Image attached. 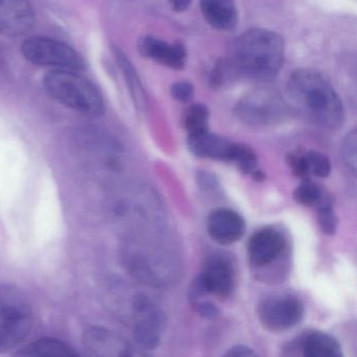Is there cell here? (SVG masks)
Returning a JSON list of instances; mask_svg holds the SVG:
<instances>
[{
  "mask_svg": "<svg viewBox=\"0 0 357 357\" xmlns=\"http://www.w3.org/2000/svg\"><path fill=\"white\" fill-rule=\"evenodd\" d=\"M292 107L307 120L327 129H337L344 120L342 100L327 79L312 70H298L288 81Z\"/></svg>",
  "mask_w": 357,
  "mask_h": 357,
  "instance_id": "1",
  "label": "cell"
},
{
  "mask_svg": "<svg viewBox=\"0 0 357 357\" xmlns=\"http://www.w3.org/2000/svg\"><path fill=\"white\" fill-rule=\"evenodd\" d=\"M285 47L273 31L252 29L236 41L231 57L234 72L257 81H269L283 66Z\"/></svg>",
  "mask_w": 357,
  "mask_h": 357,
  "instance_id": "2",
  "label": "cell"
},
{
  "mask_svg": "<svg viewBox=\"0 0 357 357\" xmlns=\"http://www.w3.org/2000/svg\"><path fill=\"white\" fill-rule=\"evenodd\" d=\"M45 86L56 101L82 116L98 118L105 112L99 89L76 70H51L45 75Z\"/></svg>",
  "mask_w": 357,
  "mask_h": 357,
  "instance_id": "3",
  "label": "cell"
},
{
  "mask_svg": "<svg viewBox=\"0 0 357 357\" xmlns=\"http://www.w3.org/2000/svg\"><path fill=\"white\" fill-rule=\"evenodd\" d=\"M32 327V306L26 294L15 286H0V352L22 344Z\"/></svg>",
  "mask_w": 357,
  "mask_h": 357,
  "instance_id": "4",
  "label": "cell"
},
{
  "mask_svg": "<svg viewBox=\"0 0 357 357\" xmlns=\"http://www.w3.org/2000/svg\"><path fill=\"white\" fill-rule=\"evenodd\" d=\"M287 114V104L277 91L269 89H256L248 93L236 107L239 120L255 128L279 124Z\"/></svg>",
  "mask_w": 357,
  "mask_h": 357,
  "instance_id": "5",
  "label": "cell"
},
{
  "mask_svg": "<svg viewBox=\"0 0 357 357\" xmlns=\"http://www.w3.org/2000/svg\"><path fill=\"white\" fill-rule=\"evenodd\" d=\"M22 53L35 66L76 72L85 68L84 60L73 47L47 37L34 36L26 39L22 45Z\"/></svg>",
  "mask_w": 357,
  "mask_h": 357,
  "instance_id": "6",
  "label": "cell"
},
{
  "mask_svg": "<svg viewBox=\"0 0 357 357\" xmlns=\"http://www.w3.org/2000/svg\"><path fill=\"white\" fill-rule=\"evenodd\" d=\"M236 285V271L233 262L222 255L208 257L202 273L191 289V298L197 300L204 294L227 298L233 294Z\"/></svg>",
  "mask_w": 357,
  "mask_h": 357,
  "instance_id": "7",
  "label": "cell"
},
{
  "mask_svg": "<svg viewBox=\"0 0 357 357\" xmlns=\"http://www.w3.org/2000/svg\"><path fill=\"white\" fill-rule=\"evenodd\" d=\"M304 305L291 296L263 301L258 307L259 319L265 329L282 332L298 325L304 317Z\"/></svg>",
  "mask_w": 357,
  "mask_h": 357,
  "instance_id": "8",
  "label": "cell"
},
{
  "mask_svg": "<svg viewBox=\"0 0 357 357\" xmlns=\"http://www.w3.org/2000/svg\"><path fill=\"white\" fill-rule=\"evenodd\" d=\"M286 248L283 234L273 227L256 231L248 242V257L252 266L262 268L277 261Z\"/></svg>",
  "mask_w": 357,
  "mask_h": 357,
  "instance_id": "9",
  "label": "cell"
},
{
  "mask_svg": "<svg viewBox=\"0 0 357 357\" xmlns=\"http://www.w3.org/2000/svg\"><path fill=\"white\" fill-rule=\"evenodd\" d=\"M34 26V9L29 0H0V34L24 36Z\"/></svg>",
  "mask_w": 357,
  "mask_h": 357,
  "instance_id": "10",
  "label": "cell"
},
{
  "mask_svg": "<svg viewBox=\"0 0 357 357\" xmlns=\"http://www.w3.org/2000/svg\"><path fill=\"white\" fill-rule=\"evenodd\" d=\"M208 235L221 245H231L243 237L245 220L231 208H220L213 211L206 221Z\"/></svg>",
  "mask_w": 357,
  "mask_h": 357,
  "instance_id": "11",
  "label": "cell"
},
{
  "mask_svg": "<svg viewBox=\"0 0 357 357\" xmlns=\"http://www.w3.org/2000/svg\"><path fill=\"white\" fill-rule=\"evenodd\" d=\"M83 344L93 356H129L132 347L116 332L101 327H91L84 333Z\"/></svg>",
  "mask_w": 357,
  "mask_h": 357,
  "instance_id": "12",
  "label": "cell"
},
{
  "mask_svg": "<svg viewBox=\"0 0 357 357\" xmlns=\"http://www.w3.org/2000/svg\"><path fill=\"white\" fill-rule=\"evenodd\" d=\"M234 144L225 137L206 132L189 135L188 146L192 153L200 158L229 162Z\"/></svg>",
  "mask_w": 357,
  "mask_h": 357,
  "instance_id": "13",
  "label": "cell"
},
{
  "mask_svg": "<svg viewBox=\"0 0 357 357\" xmlns=\"http://www.w3.org/2000/svg\"><path fill=\"white\" fill-rule=\"evenodd\" d=\"M141 53L146 57L175 70L185 66V51L183 45H169L154 37H146L139 43Z\"/></svg>",
  "mask_w": 357,
  "mask_h": 357,
  "instance_id": "14",
  "label": "cell"
},
{
  "mask_svg": "<svg viewBox=\"0 0 357 357\" xmlns=\"http://www.w3.org/2000/svg\"><path fill=\"white\" fill-rule=\"evenodd\" d=\"M204 20L217 30L229 31L238 22L235 0H200Z\"/></svg>",
  "mask_w": 357,
  "mask_h": 357,
  "instance_id": "15",
  "label": "cell"
},
{
  "mask_svg": "<svg viewBox=\"0 0 357 357\" xmlns=\"http://www.w3.org/2000/svg\"><path fill=\"white\" fill-rule=\"evenodd\" d=\"M298 344L305 357H342L340 342L325 332H309Z\"/></svg>",
  "mask_w": 357,
  "mask_h": 357,
  "instance_id": "16",
  "label": "cell"
},
{
  "mask_svg": "<svg viewBox=\"0 0 357 357\" xmlns=\"http://www.w3.org/2000/svg\"><path fill=\"white\" fill-rule=\"evenodd\" d=\"M22 356L75 357L79 353L73 347L55 338H40L24 347L20 353Z\"/></svg>",
  "mask_w": 357,
  "mask_h": 357,
  "instance_id": "17",
  "label": "cell"
},
{
  "mask_svg": "<svg viewBox=\"0 0 357 357\" xmlns=\"http://www.w3.org/2000/svg\"><path fill=\"white\" fill-rule=\"evenodd\" d=\"M114 55L116 57V62L120 66L121 70L124 74L125 80L128 84L133 100L137 105H143L145 103V93H144L143 87H142L139 77H137L132 64L130 63L128 58L119 47H114Z\"/></svg>",
  "mask_w": 357,
  "mask_h": 357,
  "instance_id": "18",
  "label": "cell"
},
{
  "mask_svg": "<svg viewBox=\"0 0 357 357\" xmlns=\"http://www.w3.org/2000/svg\"><path fill=\"white\" fill-rule=\"evenodd\" d=\"M189 135H200L208 131V110L202 104H196L188 110L185 120Z\"/></svg>",
  "mask_w": 357,
  "mask_h": 357,
  "instance_id": "19",
  "label": "cell"
},
{
  "mask_svg": "<svg viewBox=\"0 0 357 357\" xmlns=\"http://www.w3.org/2000/svg\"><path fill=\"white\" fill-rule=\"evenodd\" d=\"M229 162L236 165L240 171L243 173L252 174L257 168V155L254 150L244 144H234Z\"/></svg>",
  "mask_w": 357,
  "mask_h": 357,
  "instance_id": "20",
  "label": "cell"
},
{
  "mask_svg": "<svg viewBox=\"0 0 357 357\" xmlns=\"http://www.w3.org/2000/svg\"><path fill=\"white\" fill-rule=\"evenodd\" d=\"M327 194L319 185L305 181V183L294 190V198L302 206H317Z\"/></svg>",
  "mask_w": 357,
  "mask_h": 357,
  "instance_id": "21",
  "label": "cell"
},
{
  "mask_svg": "<svg viewBox=\"0 0 357 357\" xmlns=\"http://www.w3.org/2000/svg\"><path fill=\"white\" fill-rule=\"evenodd\" d=\"M319 210V225L321 231L326 235L332 236L337 229V217L333 210L331 196L329 194L317 206Z\"/></svg>",
  "mask_w": 357,
  "mask_h": 357,
  "instance_id": "22",
  "label": "cell"
},
{
  "mask_svg": "<svg viewBox=\"0 0 357 357\" xmlns=\"http://www.w3.org/2000/svg\"><path fill=\"white\" fill-rule=\"evenodd\" d=\"M309 174L325 178L331 173V162L324 154L317 151L304 153Z\"/></svg>",
  "mask_w": 357,
  "mask_h": 357,
  "instance_id": "23",
  "label": "cell"
},
{
  "mask_svg": "<svg viewBox=\"0 0 357 357\" xmlns=\"http://www.w3.org/2000/svg\"><path fill=\"white\" fill-rule=\"evenodd\" d=\"M356 131L353 130L344 139L342 146V158L353 175L356 174Z\"/></svg>",
  "mask_w": 357,
  "mask_h": 357,
  "instance_id": "24",
  "label": "cell"
},
{
  "mask_svg": "<svg viewBox=\"0 0 357 357\" xmlns=\"http://www.w3.org/2000/svg\"><path fill=\"white\" fill-rule=\"evenodd\" d=\"M288 166L291 168L292 172L296 176L302 179H308L309 174L308 168H307L306 160L305 155L302 153H290L286 158Z\"/></svg>",
  "mask_w": 357,
  "mask_h": 357,
  "instance_id": "25",
  "label": "cell"
},
{
  "mask_svg": "<svg viewBox=\"0 0 357 357\" xmlns=\"http://www.w3.org/2000/svg\"><path fill=\"white\" fill-rule=\"evenodd\" d=\"M194 308L196 309L200 317L206 319H215L220 314L218 307L208 301H195Z\"/></svg>",
  "mask_w": 357,
  "mask_h": 357,
  "instance_id": "26",
  "label": "cell"
},
{
  "mask_svg": "<svg viewBox=\"0 0 357 357\" xmlns=\"http://www.w3.org/2000/svg\"><path fill=\"white\" fill-rule=\"evenodd\" d=\"M193 87L187 82L175 83L172 86V96L181 102H189L193 98Z\"/></svg>",
  "mask_w": 357,
  "mask_h": 357,
  "instance_id": "27",
  "label": "cell"
},
{
  "mask_svg": "<svg viewBox=\"0 0 357 357\" xmlns=\"http://www.w3.org/2000/svg\"><path fill=\"white\" fill-rule=\"evenodd\" d=\"M225 355V356L234 357H256L258 356V353L254 349L245 346V344H236V346L229 348Z\"/></svg>",
  "mask_w": 357,
  "mask_h": 357,
  "instance_id": "28",
  "label": "cell"
},
{
  "mask_svg": "<svg viewBox=\"0 0 357 357\" xmlns=\"http://www.w3.org/2000/svg\"><path fill=\"white\" fill-rule=\"evenodd\" d=\"M198 183L202 189H212L216 188L217 181L215 179L214 175L208 174V172L198 173Z\"/></svg>",
  "mask_w": 357,
  "mask_h": 357,
  "instance_id": "29",
  "label": "cell"
},
{
  "mask_svg": "<svg viewBox=\"0 0 357 357\" xmlns=\"http://www.w3.org/2000/svg\"><path fill=\"white\" fill-rule=\"evenodd\" d=\"M173 9L177 12L185 11L191 5V0H169Z\"/></svg>",
  "mask_w": 357,
  "mask_h": 357,
  "instance_id": "30",
  "label": "cell"
},
{
  "mask_svg": "<svg viewBox=\"0 0 357 357\" xmlns=\"http://www.w3.org/2000/svg\"><path fill=\"white\" fill-rule=\"evenodd\" d=\"M252 177H254L256 181H262L263 179L265 178L264 173L261 172L259 170H255L254 172L252 173Z\"/></svg>",
  "mask_w": 357,
  "mask_h": 357,
  "instance_id": "31",
  "label": "cell"
}]
</instances>
